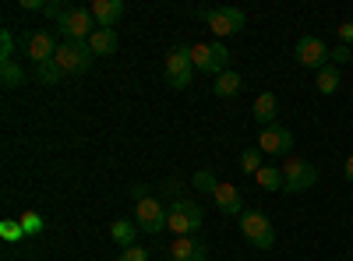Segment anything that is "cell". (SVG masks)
I'll return each instance as SVG.
<instances>
[{
	"mask_svg": "<svg viewBox=\"0 0 353 261\" xmlns=\"http://www.w3.org/2000/svg\"><path fill=\"white\" fill-rule=\"evenodd\" d=\"M0 61H14V36H11V28H4L0 32Z\"/></svg>",
	"mask_w": 353,
	"mask_h": 261,
	"instance_id": "27",
	"label": "cell"
},
{
	"mask_svg": "<svg viewBox=\"0 0 353 261\" xmlns=\"http://www.w3.org/2000/svg\"><path fill=\"white\" fill-rule=\"evenodd\" d=\"M166 229H170L173 237H194V233H198L194 222H191L181 209H176V205H170V209H166Z\"/></svg>",
	"mask_w": 353,
	"mask_h": 261,
	"instance_id": "17",
	"label": "cell"
},
{
	"mask_svg": "<svg viewBox=\"0 0 353 261\" xmlns=\"http://www.w3.org/2000/svg\"><path fill=\"white\" fill-rule=\"evenodd\" d=\"M57 46H61V43H57L50 32H28V36H25V53L32 56L36 64L53 61V56H57Z\"/></svg>",
	"mask_w": 353,
	"mask_h": 261,
	"instance_id": "11",
	"label": "cell"
},
{
	"mask_svg": "<svg viewBox=\"0 0 353 261\" xmlns=\"http://www.w3.org/2000/svg\"><path fill=\"white\" fill-rule=\"evenodd\" d=\"M329 56H332V50L321 43L318 36H301V43H297V64L301 67L321 71V67H329Z\"/></svg>",
	"mask_w": 353,
	"mask_h": 261,
	"instance_id": "7",
	"label": "cell"
},
{
	"mask_svg": "<svg viewBox=\"0 0 353 261\" xmlns=\"http://www.w3.org/2000/svg\"><path fill=\"white\" fill-rule=\"evenodd\" d=\"M21 8H25V11H46L43 0H21Z\"/></svg>",
	"mask_w": 353,
	"mask_h": 261,
	"instance_id": "33",
	"label": "cell"
},
{
	"mask_svg": "<svg viewBox=\"0 0 353 261\" xmlns=\"http://www.w3.org/2000/svg\"><path fill=\"white\" fill-rule=\"evenodd\" d=\"M0 81H4V89H18V85L25 81V71L14 61H8V64H0Z\"/></svg>",
	"mask_w": 353,
	"mask_h": 261,
	"instance_id": "23",
	"label": "cell"
},
{
	"mask_svg": "<svg viewBox=\"0 0 353 261\" xmlns=\"http://www.w3.org/2000/svg\"><path fill=\"white\" fill-rule=\"evenodd\" d=\"M212 201H216V209L226 212V216H244V194L233 187V184H223V180H219Z\"/></svg>",
	"mask_w": 353,
	"mask_h": 261,
	"instance_id": "12",
	"label": "cell"
},
{
	"mask_svg": "<svg viewBox=\"0 0 353 261\" xmlns=\"http://www.w3.org/2000/svg\"><path fill=\"white\" fill-rule=\"evenodd\" d=\"M254 121L258 124H265V127H272L276 124V113H279V99H276V92H261L258 99H254Z\"/></svg>",
	"mask_w": 353,
	"mask_h": 261,
	"instance_id": "15",
	"label": "cell"
},
{
	"mask_svg": "<svg viewBox=\"0 0 353 261\" xmlns=\"http://www.w3.org/2000/svg\"><path fill=\"white\" fill-rule=\"evenodd\" d=\"M173 205L181 209V212H184V216H188L191 222H194V229H201V205H198L194 198H176Z\"/></svg>",
	"mask_w": 353,
	"mask_h": 261,
	"instance_id": "25",
	"label": "cell"
},
{
	"mask_svg": "<svg viewBox=\"0 0 353 261\" xmlns=\"http://www.w3.org/2000/svg\"><path fill=\"white\" fill-rule=\"evenodd\" d=\"M110 237L121 244V247H134V237H138V226L131 222V219H117L113 226H110Z\"/></svg>",
	"mask_w": 353,
	"mask_h": 261,
	"instance_id": "20",
	"label": "cell"
},
{
	"mask_svg": "<svg viewBox=\"0 0 353 261\" xmlns=\"http://www.w3.org/2000/svg\"><path fill=\"white\" fill-rule=\"evenodd\" d=\"M254 180H258V187L261 191H283V169L279 166H261L258 173H254Z\"/></svg>",
	"mask_w": 353,
	"mask_h": 261,
	"instance_id": "19",
	"label": "cell"
},
{
	"mask_svg": "<svg viewBox=\"0 0 353 261\" xmlns=\"http://www.w3.org/2000/svg\"><path fill=\"white\" fill-rule=\"evenodd\" d=\"M92 18H96V25L99 28H113L117 21L124 18V0H92Z\"/></svg>",
	"mask_w": 353,
	"mask_h": 261,
	"instance_id": "13",
	"label": "cell"
},
{
	"mask_svg": "<svg viewBox=\"0 0 353 261\" xmlns=\"http://www.w3.org/2000/svg\"><path fill=\"white\" fill-rule=\"evenodd\" d=\"M339 39H343V46L353 43V21H343V25H339Z\"/></svg>",
	"mask_w": 353,
	"mask_h": 261,
	"instance_id": "32",
	"label": "cell"
},
{
	"mask_svg": "<svg viewBox=\"0 0 353 261\" xmlns=\"http://www.w3.org/2000/svg\"><path fill=\"white\" fill-rule=\"evenodd\" d=\"M283 191H290V194H301V191H307V187H314V180H318V169L311 166V163H304V159H290L286 166H283Z\"/></svg>",
	"mask_w": 353,
	"mask_h": 261,
	"instance_id": "6",
	"label": "cell"
},
{
	"mask_svg": "<svg viewBox=\"0 0 353 261\" xmlns=\"http://www.w3.org/2000/svg\"><path fill=\"white\" fill-rule=\"evenodd\" d=\"M0 233H4V240H21V237H25V229H21V222L4 219V222H0Z\"/></svg>",
	"mask_w": 353,
	"mask_h": 261,
	"instance_id": "29",
	"label": "cell"
},
{
	"mask_svg": "<svg viewBox=\"0 0 353 261\" xmlns=\"http://www.w3.org/2000/svg\"><path fill=\"white\" fill-rule=\"evenodd\" d=\"M36 78L43 85H57V81L64 78V71H61V64H57V61H46V64H36Z\"/></svg>",
	"mask_w": 353,
	"mask_h": 261,
	"instance_id": "24",
	"label": "cell"
},
{
	"mask_svg": "<svg viewBox=\"0 0 353 261\" xmlns=\"http://www.w3.org/2000/svg\"><path fill=\"white\" fill-rule=\"evenodd\" d=\"M265 163H261V149H244L241 152V169L244 173H258Z\"/></svg>",
	"mask_w": 353,
	"mask_h": 261,
	"instance_id": "26",
	"label": "cell"
},
{
	"mask_svg": "<svg viewBox=\"0 0 353 261\" xmlns=\"http://www.w3.org/2000/svg\"><path fill=\"white\" fill-rule=\"evenodd\" d=\"M96 28L99 25L88 8H64V14L57 18V32L64 36V43H88Z\"/></svg>",
	"mask_w": 353,
	"mask_h": 261,
	"instance_id": "1",
	"label": "cell"
},
{
	"mask_svg": "<svg viewBox=\"0 0 353 261\" xmlns=\"http://www.w3.org/2000/svg\"><path fill=\"white\" fill-rule=\"evenodd\" d=\"M21 229H25V237H36L39 229H43V219H39L36 212H25V216H21Z\"/></svg>",
	"mask_w": 353,
	"mask_h": 261,
	"instance_id": "28",
	"label": "cell"
},
{
	"mask_svg": "<svg viewBox=\"0 0 353 261\" xmlns=\"http://www.w3.org/2000/svg\"><path fill=\"white\" fill-rule=\"evenodd\" d=\"M57 64H61L64 74H85L88 67H92V50H88V43H61L57 46Z\"/></svg>",
	"mask_w": 353,
	"mask_h": 261,
	"instance_id": "4",
	"label": "cell"
},
{
	"mask_svg": "<svg viewBox=\"0 0 353 261\" xmlns=\"http://www.w3.org/2000/svg\"><path fill=\"white\" fill-rule=\"evenodd\" d=\"M343 177L353 184V156H350V159H346V166H343Z\"/></svg>",
	"mask_w": 353,
	"mask_h": 261,
	"instance_id": "34",
	"label": "cell"
},
{
	"mask_svg": "<svg viewBox=\"0 0 353 261\" xmlns=\"http://www.w3.org/2000/svg\"><path fill=\"white\" fill-rule=\"evenodd\" d=\"M209 28L219 39L237 36L244 28V11H237V8H216V11H209Z\"/></svg>",
	"mask_w": 353,
	"mask_h": 261,
	"instance_id": "8",
	"label": "cell"
},
{
	"mask_svg": "<svg viewBox=\"0 0 353 261\" xmlns=\"http://www.w3.org/2000/svg\"><path fill=\"white\" fill-rule=\"evenodd\" d=\"M241 233L248 244H254L258 251H272L276 247V226L269 222V216L258 212V209H248L241 216Z\"/></svg>",
	"mask_w": 353,
	"mask_h": 261,
	"instance_id": "3",
	"label": "cell"
},
{
	"mask_svg": "<svg viewBox=\"0 0 353 261\" xmlns=\"http://www.w3.org/2000/svg\"><path fill=\"white\" fill-rule=\"evenodd\" d=\"M258 149H261V156H286V152L293 149V134H290L286 127L272 124V127H265V131H261Z\"/></svg>",
	"mask_w": 353,
	"mask_h": 261,
	"instance_id": "9",
	"label": "cell"
},
{
	"mask_svg": "<svg viewBox=\"0 0 353 261\" xmlns=\"http://www.w3.org/2000/svg\"><path fill=\"white\" fill-rule=\"evenodd\" d=\"M191 187L201 191V194H216L219 180H216V173H212V169H198L194 177H191Z\"/></svg>",
	"mask_w": 353,
	"mask_h": 261,
	"instance_id": "22",
	"label": "cell"
},
{
	"mask_svg": "<svg viewBox=\"0 0 353 261\" xmlns=\"http://www.w3.org/2000/svg\"><path fill=\"white\" fill-rule=\"evenodd\" d=\"M88 50H92V56H113L117 53V32L113 28H96L92 39H88Z\"/></svg>",
	"mask_w": 353,
	"mask_h": 261,
	"instance_id": "16",
	"label": "cell"
},
{
	"mask_svg": "<svg viewBox=\"0 0 353 261\" xmlns=\"http://www.w3.org/2000/svg\"><path fill=\"white\" fill-rule=\"evenodd\" d=\"M134 222L141 233H163L166 229V209L159 198H141L134 205Z\"/></svg>",
	"mask_w": 353,
	"mask_h": 261,
	"instance_id": "5",
	"label": "cell"
},
{
	"mask_svg": "<svg viewBox=\"0 0 353 261\" xmlns=\"http://www.w3.org/2000/svg\"><path fill=\"white\" fill-rule=\"evenodd\" d=\"M191 64L194 71H205V74H226L230 71V50L216 39V43H194L191 46Z\"/></svg>",
	"mask_w": 353,
	"mask_h": 261,
	"instance_id": "2",
	"label": "cell"
},
{
	"mask_svg": "<svg viewBox=\"0 0 353 261\" xmlns=\"http://www.w3.org/2000/svg\"><path fill=\"white\" fill-rule=\"evenodd\" d=\"M336 89H339V71H336L332 64L321 67V71H318V92H321V96H332Z\"/></svg>",
	"mask_w": 353,
	"mask_h": 261,
	"instance_id": "21",
	"label": "cell"
},
{
	"mask_svg": "<svg viewBox=\"0 0 353 261\" xmlns=\"http://www.w3.org/2000/svg\"><path fill=\"white\" fill-rule=\"evenodd\" d=\"M241 85H244V78H241L237 71H226V74H219V78H216L212 92H216L219 99H230V96H237V92H241Z\"/></svg>",
	"mask_w": 353,
	"mask_h": 261,
	"instance_id": "18",
	"label": "cell"
},
{
	"mask_svg": "<svg viewBox=\"0 0 353 261\" xmlns=\"http://www.w3.org/2000/svg\"><path fill=\"white\" fill-rule=\"evenodd\" d=\"M332 61H336V64H350V61H353V50H350V46H336V50H332Z\"/></svg>",
	"mask_w": 353,
	"mask_h": 261,
	"instance_id": "31",
	"label": "cell"
},
{
	"mask_svg": "<svg viewBox=\"0 0 353 261\" xmlns=\"http://www.w3.org/2000/svg\"><path fill=\"white\" fill-rule=\"evenodd\" d=\"M121 261H149V251H145V247H124V254H121Z\"/></svg>",
	"mask_w": 353,
	"mask_h": 261,
	"instance_id": "30",
	"label": "cell"
},
{
	"mask_svg": "<svg viewBox=\"0 0 353 261\" xmlns=\"http://www.w3.org/2000/svg\"><path fill=\"white\" fill-rule=\"evenodd\" d=\"M166 254H170V261H209V247L194 237H173Z\"/></svg>",
	"mask_w": 353,
	"mask_h": 261,
	"instance_id": "10",
	"label": "cell"
},
{
	"mask_svg": "<svg viewBox=\"0 0 353 261\" xmlns=\"http://www.w3.org/2000/svg\"><path fill=\"white\" fill-rule=\"evenodd\" d=\"M191 46H173L166 53V61H163V71L166 78H181V74H191Z\"/></svg>",
	"mask_w": 353,
	"mask_h": 261,
	"instance_id": "14",
	"label": "cell"
}]
</instances>
